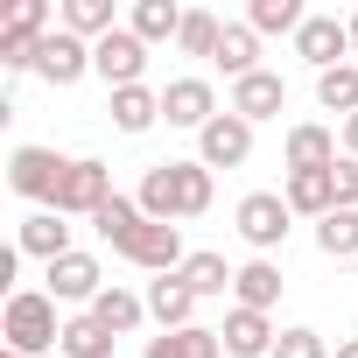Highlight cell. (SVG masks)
Returning a JSON list of instances; mask_svg holds the SVG:
<instances>
[{
  "label": "cell",
  "mask_w": 358,
  "mask_h": 358,
  "mask_svg": "<svg viewBox=\"0 0 358 358\" xmlns=\"http://www.w3.org/2000/svg\"><path fill=\"white\" fill-rule=\"evenodd\" d=\"M218 337H225V351H232V358H274V344H281V330H274L260 309H232Z\"/></svg>",
  "instance_id": "cell-16"
},
{
  "label": "cell",
  "mask_w": 358,
  "mask_h": 358,
  "mask_svg": "<svg viewBox=\"0 0 358 358\" xmlns=\"http://www.w3.org/2000/svg\"><path fill=\"white\" fill-rule=\"evenodd\" d=\"M0 337H8V351H22V358H36V351H57V344H64V316H57L50 288H22V295H8Z\"/></svg>",
  "instance_id": "cell-2"
},
{
  "label": "cell",
  "mask_w": 358,
  "mask_h": 358,
  "mask_svg": "<svg viewBox=\"0 0 358 358\" xmlns=\"http://www.w3.org/2000/svg\"><path fill=\"white\" fill-rule=\"evenodd\" d=\"M197 162H204L211 176H218V169H246V162H253V127L225 106V113L197 134Z\"/></svg>",
  "instance_id": "cell-8"
},
{
  "label": "cell",
  "mask_w": 358,
  "mask_h": 358,
  "mask_svg": "<svg viewBox=\"0 0 358 358\" xmlns=\"http://www.w3.org/2000/svg\"><path fill=\"white\" fill-rule=\"evenodd\" d=\"M134 204H141L155 225L204 218V211H211V169H204V162H155V169L141 176Z\"/></svg>",
  "instance_id": "cell-1"
},
{
  "label": "cell",
  "mask_w": 358,
  "mask_h": 358,
  "mask_svg": "<svg viewBox=\"0 0 358 358\" xmlns=\"http://www.w3.org/2000/svg\"><path fill=\"white\" fill-rule=\"evenodd\" d=\"M155 120H162V92H148V85L113 92V127H120V134H148Z\"/></svg>",
  "instance_id": "cell-26"
},
{
  "label": "cell",
  "mask_w": 358,
  "mask_h": 358,
  "mask_svg": "<svg viewBox=\"0 0 358 358\" xmlns=\"http://www.w3.org/2000/svg\"><path fill=\"white\" fill-rule=\"evenodd\" d=\"M232 225H239V239L267 260L281 239H288V225H295V211H288V197L281 190H253V197H239V211H232Z\"/></svg>",
  "instance_id": "cell-4"
},
{
  "label": "cell",
  "mask_w": 358,
  "mask_h": 358,
  "mask_svg": "<svg viewBox=\"0 0 358 358\" xmlns=\"http://www.w3.org/2000/svg\"><path fill=\"white\" fill-rule=\"evenodd\" d=\"M64 29L85 36V43H106L120 22H113V0H64Z\"/></svg>",
  "instance_id": "cell-29"
},
{
  "label": "cell",
  "mask_w": 358,
  "mask_h": 358,
  "mask_svg": "<svg viewBox=\"0 0 358 358\" xmlns=\"http://www.w3.org/2000/svg\"><path fill=\"white\" fill-rule=\"evenodd\" d=\"M120 260H134V267H148V274H176V267H183L190 253H183V225H141L127 246H120Z\"/></svg>",
  "instance_id": "cell-11"
},
{
  "label": "cell",
  "mask_w": 358,
  "mask_h": 358,
  "mask_svg": "<svg viewBox=\"0 0 358 358\" xmlns=\"http://www.w3.org/2000/svg\"><path fill=\"white\" fill-rule=\"evenodd\" d=\"M141 358H225V337L204 330V323H190V330H162V337L141 344Z\"/></svg>",
  "instance_id": "cell-19"
},
{
  "label": "cell",
  "mask_w": 358,
  "mask_h": 358,
  "mask_svg": "<svg viewBox=\"0 0 358 358\" xmlns=\"http://www.w3.org/2000/svg\"><path fill=\"white\" fill-rule=\"evenodd\" d=\"M113 344H120V337H113L92 309H85V316H64V344H57L64 358H113Z\"/></svg>",
  "instance_id": "cell-25"
},
{
  "label": "cell",
  "mask_w": 358,
  "mask_h": 358,
  "mask_svg": "<svg viewBox=\"0 0 358 358\" xmlns=\"http://www.w3.org/2000/svg\"><path fill=\"white\" fill-rule=\"evenodd\" d=\"M330 183H337V211H358V162H351V155H337Z\"/></svg>",
  "instance_id": "cell-35"
},
{
  "label": "cell",
  "mask_w": 358,
  "mask_h": 358,
  "mask_svg": "<svg viewBox=\"0 0 358 358\" xmlns=\"http://www.w3.org/2000/svg\"><path fill=\"white\" fill-rule=\"evenodd\" d=\"M50 36V0H15L0 22V64L8 71H36V50Z\"/></svg>",
  "instance_id": "cell-5"
},
{
  "label": "cell",
  "mask_w": 358,
  "mask_h": 358,
  "mask_svg": "<svg viewBox=\"0 0 358 358\" xmlns=\"http://www.w3.org/2000/svg\"><path fill=\"white\" fill-rule=\"evenodd\" d=\"M176 281H183V288L204 302V295H225V288L239 281V267H225V253H190L183 267H176Z\"/></svg>",
  "instance_id": "cell-23"
},
{
  "label": "cell",
  "mask_w": 358,
  "mask_h": 358,
  "mask_svg": "<svg viewBox=\"0 0 358 358\" xmlns=\"http://www.w3.org/2000/svg\"><path fill=\"white\" fill-rule=\"evenodd\" d=\"M218 36H225V22L204 15V8H190V15H183V36H176V50H183V57H218Z\"/></svg>",
  "instance_id": "cell-33"
},
{
  "label": "cell",
  "mask_w": 358,
  "mask_h": 358,
  "mask_svg": "<svg viewBox=\"0 0 358 358\" xmlns=\"http://www.w3.org/2000/svg\"><path fill=\"white\" fill-rule=\"evenodd\" d=\"M85 71H92V43H85V36H71V29L57 22V29L43 36V50H36V78H43V85H57V92H71Z\"/></svg>",
  "instance_id": "cell-7"
},
{
  "label": "cell",
  "mask_w": 358,
  "mask_h": 358,
  "mask_svg": "<svg viewBox=\"0 0 358 358\" xmlns=\"http://www.w3.org/2000/svg\"><path fill=\"white\" fill-rule=\"evenodd\" d=\"M92 225H99V239H106V246H113V253H120V246H127V239H134V232H141V225H148V211H141V204H134V197H113V204H106V211H99V218H92Z\"/></svg>",
  "instance_id": "cell-30"
},
{
  "label": "cell",
  "mask_w": 358,
  "mask_h": 358,
  "mask_svg": "<svg viewBox=\"0 0 358 358\" xmlns=\"http://www.w3.org/2000/svg\"><path fill=\"white\" fill-rule=\"evenodd\" d=\"M211 64H218L232 85H239V78H253V71H260V36H253L246 22H225V36H218V57H211Z\"/></svg>",
  "instance_id": "cell-21"
},
{
  "label": "cell",
  "mask_w": 358,
  "mask_h": 358,
  "mask_svg": "<svg viewBox=\"0 0 358 358\" xmlns=\"http://www.w3.org/2000/svg\"><path fill=\"white\" fill-rule=\"evenodd\" d=\"M64 169H71V162H64L57 148H15V155H8V190H15V197H36V204L50 211Z\"/></svg>",
  "instance_id": "cell-6"
},
{
  "label": "cell",
  "mask_w": 358,
  "mask_h": 358,
  "mask_svg": "<svg viewBox=\"0 0 358 358\" xmlns=\"http://www.w3.org/2000/svg\"><path fill=\"white\" fill-rule=\"evenodd\" d=\"M162 120L204 134V127L218 120V92H211L204 78H169V85H162Z\"/></svg>",
  "instance_id": "cell-10"
},
{
  "label": "cell",
  "mask_w": 358,
  "mask_h": 358,
  "mask_svg": "<svg viewBox=\"0 0 358 358\" xmlns=\"http://www.w3.org/2000/svg\"><path fill=\"white\" fill-rule=\"evenodd\" d=\"M92 316L113 330V337H134L141 323H148V295H127V288H106L99 302H92Z\"/></svg>",
  "instance_id": "cell-27"
},
{
  "label": "cell",
  "mask_w": 358,
  "mask_h": 358,
  "mask_svg": "<svg viewBox=\"0 0 358 358\" xmlns=\"http://www.w3.org/2000/svg\"><path fill=\"white\" fill-rule=\"evenodd\" d=\"M15 246H22L29 260H43V267H50V260H64V253H78V246H71V225H64L57 211H36V218H22Z\"/></svg>",
  "instance_id": "cell-18"
},
{
  "label": "cell",
  "mask_w": 358,
  "mask_h": 358,
  "mask_svg": "<svg viewBox=\"0 0 358 358\" xmlns=\"http://www.w3.org/2000/svg\"><path fill=\"white\" fill-rule=\"evenodd\" d=\"M148 316L162 323V330H190V316H197V295L176 281V274H155L148 281Z\"/></svg>",
  "instance_id": "cell-20"
},
{
  "label": "cell",
  "mask_w": 358,
  "mask_h": 358,
  "mask_svg": "<svg viewBox=\"0 0 358 358\" xmlns=\"http://www.w3.org/2000/svg\"><path fill=\"white\" fill-rule=\"evenodd\" d=\"M302 0H253V8H246V29L253 36H302Z\"/></svg>",
  "instance_id": "cell-28"
},
{
  "label": "cell",
  "mask_w": 358,
  "mask_h": 358,
  "mask_svg": "<svg viewBox=\"0 0 358 358\" xmlns=\"http://www.w3.org/2000/svg\"><path fill=\"white\" fill-rule=\"evenodd\" d=\"M113 197H120V190H113V169H106L99 155H78V162L64 169V183H57L50 211H57V218H99Z\"/></svg>",
  "instance_id": "cell-3"
},
{
  "label": "cell",
  "mask_w": 358,
  "mask_h": 358,
  "mask_svg": "<svg viewBox=\"0 0 358 358\" xmlns=\"http://www.w3.org/2000/svg\"><path fill=\"white\" fill-rule=\"evenodd\" d=\"M281 197H288V211H295V218H316V225L337 211V183H330V169H295Z\"/></svg>",
  "instance_id": "cell-17"
},
{
  "label": "cell",
  "mask_w": 358,
  "mask_h": 358,
  "mask_svg": "<svg viewBox=\"0 0 358 358\" xmlns=\"http://www.w3.org/2000/svg\"><path fill=\"white\" fill-rule=\"evenodd\" d=\"M281 288H288V281H281V267H274V260H246V267H239V281H232L239 309H260V316L281 302Z\"/></svg>",
  "instance_id": "cell-22"
},
{
  "label": "cell",
  "mask_w": 358,
  "mask_h": 358,
  "mask_svg": "<svg viewBox=\"0 0 358 358\" xmlns=\"http://www.w3.org/2000/svg\"><path fill=\"white\" fill-rule=\"evenodd\" d=\"M344 29H351V50H358V15H351V22H344Z\"/></svg>",
  "instance_id": "cell-38"
},
{
  "label": "cell",
  "mask_w": 358,
  "mask_h": 358,
  "mask_svg": "<svg viewBox=\"0 0 358 358\" xmlns=\"http://www.w3.org/2000/svg\"><path fill=\"white\" fill-rule=\"evenodd\" d=\"M337 358H358V337H344V344H337Z\"/></svg>",
  "instance_id": "cell-37"
},
{
  "label": "cell",
  "mask_w": 358,
  "mask_h": 358,
  "mask_svg": "<svg viewBox=\"0 0 358 358\" xmlns=\"http://www.w3.org/2000/svg\"><path fill=\"white\" fill-rule=\"evenodd\" d=\"M92 71H99L113 92H127V85H141V71H148V43H141L134 29H113L106 43H92Z\"/></svg>",
  "instance_id": "cell-9"
},
{
  "label": "cell",
  "mask_w": 358,
  "mask_h": 358,
  "mask_svg": "<svg viewBox=\"0 0 358 358\" xmlns=\"http://www.w3.org/2000/svg\"><path fill=\"white\" fill-rule=\"evenodd\" d=\"M281 106H288V85H281V71H253V78H239V85H232V113H239L246 127H260V120H281Z\"/></svg>",
  "instance_id": "cell-14"
},
{
  "label": "cell",
  "mask_w": 358,
  "mask_h": 358,
  "mask_svg": "<svg viewBox=\"0 0 358 358\" xmlns=\"http://www.w3.org/2000/svg\"><path fill=\"white\" fill-rule=\"evenodd\" d=\"M316 106L351 120V113H358V64H337V71H323V78H316Z\"/></svg>",
  "instance_id": "cell-31"
},
{
  "label": "cell",
  "mask_w": 358,
  "mask_h": 358,
  "mask_svg": "<svg viewBox=\"0 0 358 358\" xmlns=\"http://www.w3.org/2000/svg\"><path fill=\"white\" fill-rule=\"evenodd\" d=\"M281 162H288V176H295V169H337V134L316 127V120H302V127H288Z\"/></svg>",
  "instance_id": "cell-15"
},
{
  "label": "cell",
  "mask_w": 358,
  "mask_h": 358,
  "mask_svg": "<svg viewBox=\"0 0 358 358\" xmlns=\"http://www.w3.org/2000/svg\"><path fill=\"white\" fill-rule=\"evenodd\" d=\"M0 358H22V351H0Z\"/></svg>",
  "instance_id": "cell-39"
},
{
  "label": "cell",
  "mask_w": 358,
  "mask_h": 358,
  "mask_svg": "<svg viewBox=\"0 0 358 358\" xmlns=\"http://www.w3.org/2000/svg\"><path fill=\"white\" fill-rule=\"evenodd\" d=\"M274 358H330V344H323V330H309V323H295V330H281V344H274Z\"/></svg>",
  "instance_id": "cell-34"
},
{
  "label": "cell",
  "mask_w": 358,
  "mask_h": 358,
  "mask_svg": "<svg viewBox=\"0 0 358 358\" xmlns=\"http://www.w3.org/2000/svg\"><path fill=\"white\" fill-rule=\"evenodd\" d=\"M183 15L190 8H176V0H134V36L141 43H176V36H183Z\"/></svg>",
  "instance_id": "cell-24"
},
{
  "label": "cell",
  "mask_w": 358,
  "mask_h": 358,
  "mask_svg": "<svg viewBox=\"0 0 358 358\" xmlns=\"http://www.w3.org/2000/svg\"><path fill=\"white\" fill-rule=\"evenodd\" d=\"M43 281H50V302H85V309H92V302L106 295V267H99L92 253H64V260H50Z\"/></svg>",
  "instance_id": "cell-13"
},
{
  "label": "cell",
  "mask_w": 358,
  "mask_h": 358,
  "mask_svg": "<svg viewBox=\"0 0 358 358\" xmlns=\"http://www.w3.org/2000/svg\"><path fill=\"white\" fill-rule=\"evenodd\" d=\"M316 253L323 260H358V211H330L316 225Z\"/></svg>",
  "instance_id": "cell-32"
},
{
  "label": "cell",
  "mask_w": 358,
  "mask_h": 358,
  "mask_svg": "<svg viewBox=\"0 0 358 358\" xmlns=\"http://www.w3.org/2000/svg\"><path fill=\"white\" fill-rule=\"evenodd\" d=\"M344 155H351V162H358V113H351V120H344Z\"/></svg>",
  "instance_id": "cell-36"
},
{
  "label": "cell",
  "mask_w": 358,
  "mask_h": 358,
  "mask_svg": "<svg viewBox=\"0 0 358 358\" xmlns=\"http://www.w3.org/2000/svg\"><path fill=\"white\" fill-rule=\"evenodd\" d=\"M295 57L323 78V71H337V64L351 57V29H344L337 15H309V22H302V36H295Z\"/></svg>",
  "instance_id": "cell-12"
}]
</instances>
